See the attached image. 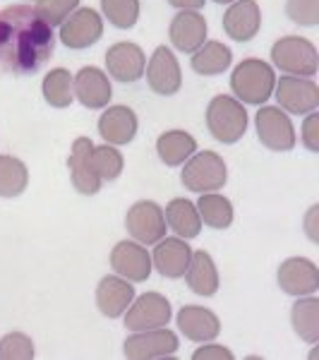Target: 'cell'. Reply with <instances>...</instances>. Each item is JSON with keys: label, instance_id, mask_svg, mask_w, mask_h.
<instances>
[{"label": "cell", "instance_id": "1", "mask_svg": "<svg viewBox=\"0 0 319 360\" xmlns=\"http://www.w3.org/2000/svg\"><path fill=\"white\" fill-rule=\"evenodd\" d=\"M53 27L34 5H10L0 10V70L8 75L39 72L53 56Z\"/></svg>", "mask_w": 319, "mask_h": 360}, {"label": "cell", "instance_id": "2", "mask_svg": "<svg viewBox=\"0 0 319 360\" xmlns=\"http://www.w3.org/2000/svg\"><path fill=\"white\" fill-rule=\"evenodd\" d=\"M274 84V68L259 58H245L230 75V89L237 96V101L250 103V106H262L266 98H271Z\"/></svg>", "mask_w": 319, "mask_h": 360}, {"label": "cell", "instance_id": "3", "mask_svg": "<svg viewBox=\"0 0 319 360\" xmlns=\"http://www.w3.org/2000/svg\"><path fill=\"white\" fill-rule=\"evenodd\" d=\"M247 111L233 96H214L207 106V127L221 144H235L247 130Z\"/></svg>", "mask_w": 319, "mask_h": 360}, {"label": "cell", "instance_id": "4", "mask_svg": "<svg viewBox=\"0 0 319 360\" xmlns=\"http://www.w3.org/2000/svg\"><path fill=\"white\" fill-rule=\"evenodd\" d=\"M181 180L190 193H219L228 180V166L216 152H195L185 161Z\"/></svg>", "mask_w": 319, "mask_h": 360}, {"label": "cell", "instance_id": "5", "mask_svg": "<svg viewBox=\"0 0 319 360\" xmlns=\"http://www.w3.org/2000/svg\"><path fill=\"white\" fill-rule=\"evenodd\" d=\"M271 63L293 77H315L319 68L317 49L310 39L283 37L271 46Z\"/></svg>", "mask_w": 319, "mask_h": 360}, {"label": "cell", "instance_id": "6", "mask_svg": "<svg viewBox=\"0 0 319 360\" xmlns=\"http://www.w3.org/2000/svg\"><path fill=\"white\" fill-rule=\"evenodd\" d=\"M257 137L271 152H291L295 147V127L286 111L278 106H262L254 115Z\"/></svg>", "mask_w": 319, "mask_h": 360}, {"label": "cell", "instance_id": "7", "mask_svg": "<svg viewBox=\"0 0 319 360\" xmlns=\"http://www.w3.org/2000/svg\"><path fill=\"white\" fill-rule=\"evenodd\" d=\"M181 346L178 334L166 327L147 329V332H135L127 336L123 344L125 358L130 360H156V358H173Z\"/></svg>", "mask_w": 319, "mask_h": 360}, {"label": "cell", "instance_id": "8", "mask_svg": "<svg viewBox=\"0 0 319 360\" xmlns=\"http://www.w3.org/2000/svg\"><path fill=\"white\" fill-rule=\"evenodd\" d=\"M278 108L293 115H307L319 106V86L312 77H293L286 75L274 84Z\"/></svg>", "mask_w": 319, "mask_h": 360}, {"label": "cell", "instance_id": "9", "mask_svg": "<svg viewBox=\"0 0 319 360\" xmlns=\"http://www.w3.org/2000/svg\"><path fill=\"white\" fill-rule=\"evenodd\" d=\"M125 229L142 245H156L166 236V217L152 200L135 202L125 214Z\"/></svg>", "mask_w": 319, "mask_h": 360}, {"label": "cell", "instance_id": "10", "mask_svg": "<svg viewBox=\"0 0 319 360\" xmlns=\"http://www.w3.org/2000/svg\"><path fill=\"white\" fill-rule=\"evenodd\" d=\"M171 303L161 293H144L130 303L125 310V327L130 332H147V329L168 327L171 322Z\"/></svg>", "mask_w": 319, "mask_h": 360}, {"label": "cell", "instance_id": "11", "mask_svg": "<svg viewBox=\"0 0 319 360\" xmlns=\"http://www.w3.org/2000/svg\"><path fill=\"white\" fill-rule=\"evenodd\" d=\"M144 72H147V84L154 94L173 96L181 91V86H183L181 65H178V58L173 56V51L166 49V46H159V49L154 51L147 68H144Z\"/></svg>", "mask_w": 319, "mask_h": 360}, {"label": "cell", "instance_id": "12", "mask_svg": "<svg viewBox=\"0 0 319 360\" xmlns=\"http://www.w3.org/2000/svg\"><path fill=\"white\" fill-rule=\"evenodd\" d=\"M101 37H103V20L91 8H77L60 25V41L72 51L89 49Z\"/></svg>", "mask_w": 319, "mask_h": 360}, {"label": "cell", "instance_id": "13", "mask_svg": "<svg viewBox=\"0 0 319 360\" xmlns=\"http://www.w3.org/2000/svg\"><path fill=\"white\" fill-rule=\"evenodd\" d=\"M276 281L283 293L288 295H315L319 288V269L307 257H288L278 266Z\"/></svg>", "mask_w": 319, "mask_h": 360}, {"label": "cell", "instance_id": "14", "mask_svg": "<svg viewBox=\"0 0 319 360\" xmlns=\"http://www.w3.org/2000/svg\"><path fill=\"white\" fill-rule=\"evenodd\" d=\"M144 68H147V56L137 44L120 41L113 44L106 51V70L108 77L118 79L123 84H132L144 77Z\"/></svg>", "mask_w": 319, "mask_h": 360}, {"label": "cell", "instance_id": "15", "mask_svg": "<svg viewBox=\"0 0 319 360\" xmlns=\"http://www.w3.org/2000/svg\"><path fill=\"white\" fill-rule=\"evenodd\" d=\"M91 152H94V142L89 137H77L72 142L67 156V168H70V178L72 185L79 195H96L101 190L103 180L96 176L94 164H91Z\"/></svg>", "mask_w": 319, "mask_h": 360}, {"label": "cell", "instance_id": "16", "mask_svg": "<svg viewBox=\"0 0 319 360\" xmlns=\"http://www.w3.org/2000/svg\"><path fill=\"white\" fill-rule=\"evenodd\" d=\"M111 266L115 274L127 278L130 283H142L152 276V255L142 243L123 240L113 248Z\"/></svg>", "mask_w": 319, "mask_h": 360}, {"label": "cell", "instance_id": "17", "mask_svg": "<svg viewBox=\"0 0 319 360\" xmlns=\"http://www.w3.org/2000/svg\"><path fill=\"white\" fill-rule=\"evenodd\" d=\"M72 89H74V98H77L84 108H91V111L106 108L108 101H111V96H113L108 75L103 72V70L91 68V65L82 68L77 75H74Z\"/></svg>", "mask_w": 319, "mask_h": 360}, {"label": "cell", "instance_id": "18", "mask_svg": "<svg viewBox=\"0 0 319 360\" xmlns=\"http://www.w3.org/2000/svg\"><path fill=\"white\" fill-rule=\"evenodd\" d=\"M262 27V10L257 0H233L223 13V32L233 41H252Z\"/></svg>", "mask_w": 319, "mask_h": 360}, {"label": "cell", "instance_id": "19", "mask_svg": "<svg viewBox=\"0 0 319 360\" xmlns=\"http://www.w3.org/2000/svg\"><path fill=\"white\" fill-rule=\"evenodd\" d=\"M190 257H193V248L188 245L185 238H161L154 248L152 266L159 269L161 276L166 278H181L188 271Z\"/></svg>", "mask_w": 319, "mask_h": 360}, {"label": "cell", "instance_id": "20", "mask_svg": "<svg viewBox=\"0 0 319 360\" xmlns=\"http://www.w3.org/2000/svg\"><path fill=\"white\" fill-rule=\"evenodd\" d=\"M135 300V288L123 276H103L96 286V307L103 317H123L130 303Z\"/></svg>", "mask_w": 319, "mask_h": 360}, {"label": "cell", "instance_id": "21", "mask_svg": "<svg viewBox=\"0 0 319 360\" xmlns=\"http://www.w3.org/2000/svg\"><path fill=\"white\" fill-rule=\"evenodd\" d=\"M207 20L197 10H181L171 22L168 37H171L173 49L183 53H195L207 39Z\"/></svg>", "mask_w": 319, "mask_h": 360}, {"label": "cell", "instance_id": "22", "mask_svg": "<svg viewBox=\"0 0 319 360\" xmlns=\"http://www.w3.org/2000/svg\"><path fill=\"white\" fill-rule=\"evenodd\" d=\"M178 327L185 334V339L195 344H207L221 334V322L211 310L200 305H185L178 312Z\"/></svg>", "mask_w": 319, "mask_h": 360}, {"label": "cell", "instance_id": "23", "mask_svg": "<svg viewBox=\"0 0 319 360\" xmlns=\"http://www.w3.org/2000/svg\"><path fill=\"white\" fill-rule=\"evenodd\" d=\"M98 135L113 147L130 144L137 135V115L127 106H108L98 118Z\"/></svg>", "mask_w": 319, "mask_h": 360}, {"label": "cell", "instance_id": "24", "mask_svg": "<svg viewBox=\"0 0 319 360\" xmlns=\"http://www.w3.org/2000/svg\"><path fill=\"white\" fill-rule=\"evenodd\" d=\"M164 217H166V226L178 238L193 240V238L200 236L202 219H200V212H197L195 202L185 200V197H176V200H171L166 205Z\"/></svg>", "mask_w": 319, "mask_h": 360}, {"label": "cell", "instance_id": "25", "mask_svg": "<svg viewBox=\"0 0 319 360\" xmlns=\"http://www.w3.org/2000/svg\"><path fill=\"white\" fill-rule=\"evenodd\" d=\"M185 278H188V286L193 288L197 295H214L219 291V271L216 264H214L211 255L204 252V250H197L190 257L188 271H185Z\"/></svg>", "mask_w": 319, "mask_h": 360}, {"label": "cell", "instance_id": "26", "mask_svg": "<svg viewBox=\"0 0 319 360\" xmlns=\"http://www.w3.org/2000/svg\"><path fill=\"white\" fill-rule=\"evenodd\" d=\"M233 63V53L221 41H204L190 58V65L197 75L214 77V75H223Z\"/></svg>", "mask_w": 319, "mask_h": 360}, {"label": "cell", "instance_id": "27", "mask_svg": "<svg viewBox=\"0 0 319 360\" xmlns=\"http://www.w3.org/2000/svg\"><path fill=\"white\" fill-rule=\"evenodd\" d=\"M156 152L166 166H183L197 152V139L185 130H168L156 139Z\"/></svg>", "mask_w": 319, "mask_h": 360}, {"label": "cell", "instance_id": "28", "mask_svg": "<svg viewBox=\"0 0 319 360\" xmlns=\"http://www.w3.org/2000/svg\"><path fill=\"white\" fill-rule=\"evenodd\" d=\"M293 329L305 344L319 341V300L315 295H300V300L291 310Z\"/></svg>", "mask_w": 319, "mask_h": 360}, {"label": "cell", "instance_id": "29", "mask_svg": "<svg viewBox=\"0 0 319 360\" xmlns=\"http://www.w3.org/2000/svg\"><path fill=\"white\" fill-rule=\"evenodd\" d=\"M197 212H200L202 224H207L209 229L223 231L233 224V205L228 197L219 193H204L197 200Z\"/></svg>", "mask_w": 319, "mask_h": 360}, {"label": "cell", "instance_id": "30", "mask_svg": "<svg viewBox=\"0 0 319 360\" xmlns=\"http://www.w3.org/2000/svg\"><path fill=\"white\" fill-rule=\"evenodd\" d=\"M44 98L48 106L53 108H67L74 101V89H72V75L65 68H53L44 77L41 84Z\"/></svg>", "mask_w": 319, "mask_h": 360}, {"label": "cell", "instance_id": "31", "mask_svg": "<svg viewBox=\"0 0 319 360\" xmlns=\"http://www.w3.org/2000/svg\"><path fill=\"white\" fill-rule=\"evenodd\" d=\"M29 185V171L15 156H0V197H20Z\"/></svg>", "mask_w": 319, "mask_h": 360}, {"label": "cell", "instance_id": "32", "mask_svg": "<svg viewBox=\"0 0 319 360\" xmlns=\"http://www.w3.org/2000/svg\"><path fill=\"white\" fill-rule=\"evenodd\" d=\"M91 164H94V171L98 178L111 183V180L120 178L125 161H123V154H120L113 144H101V147H94V152H91Z\"/></svg>", "mask_w": 319, "mask_h": 360}, {"label": "cell", "instance_id": "33", "mask_svg": "<svg viewBox=\"0 0 319 360\" xmlns=\"http://www.w3.org/2000/svg\"><path fill=\"white\" fill-rule=\"evenodd\" d=\"M101 10L118 29H132L139 20V0H101Z\"/></svg>", "mask_w": 319, "mask_h": 360}, {"label": "cell", "instance_id": "34", "mask_svg": "<svg viewBox=\"0 0 319 360\" xmlns=\"http://www.w3.org/2000/svg\"><path fill=\"white\" fill-rule=\"evenodd\" d=\"M79 8V0H37L34 10L48 22L51 27H58Z\"/></svg>", "mask_w": 319, "mask_h": 360}, {"label": "cell", "instance_id": "35", "mask_svg": "<svg viewBox=\"0 0 319 360\" xmlns=\"http://www.w3.org/2000/svg\"><path fill=\"white\" fill-rule=\"evenodd\" d=\"M34 358V341L27 334L13 332L0 341V360H29Z\"/></svg>", "mask_w": 319, "mask_h": 360}, {"label": "cell", "instance_id": "36", "mask_svg": "<svg viewBox=\"0 0 319 360\" xmlns=\"http://www.w3.org/2000/svg\"><path fill=\"white\" fill-rule=\"evenodd\" d=\"M288 17L300 27L319 25V0H286Z\"/></svg>", "mask_w": 319, "mask_h": 360}, {"label": "cell", "instance_id": "37", "mask_svg": "<svg viewBox=\"0 0 319 360\" xmlns=\"http://www.w3.org/2000/svg\"><path fill=\"white\" fill-rule=\"evenodd\" d=\"M300 139L310 152H319V115L312 111L307 113L305 123H303V132H300Z\"/></svg>", "mask_w": 319, "mask_h": 360}, {"label": "cell", "instance_id": "38", "mask_svg": "<svg viewBox=\"0 0 319 360\" xmlns=\"http://www.w3.org/2000/svg\"><path fill=\"white\" fill-rule=\"evenodd\" d=\"M193 358L195 360H233V351L221 344H209V346L197 348L193 353Z\"/></svg>", "mask_w": 319, "mask_h": 360}, {"label": "cell", "instance_id": "39", "mask_svg": "<svg viewBox=\"0 0 319 360\" xmlns=\"http://www.w3.org/2000/svg\"><path fill=\"white\" fill-rule=\"evenodd\" d=\"M317 217H319V207H310V212H307V217H305V231H307V236H310V240L312 243H317L319 240V233H317Z\"/></svg>", "mask_w": 319, "mask_h": 360}, {"label": "cell", "instance_id": "40", "mask_svg": "<svg viewBox=\"0 0 319 360\" xmlns=\"http://www.w3.org/2000/svg\"><path fill=\"white\" fill-rule=\"evenodd\" d=\"M168 3L178 10H200V8H204L207 0H168Z\"/></svg>", "mask_w": 319, "mask_h": 360}, {"label": "cell", "instance_id": "41", "mask_svg": "<svg viewBox=\"0 0 319 360\" xmlns=\"http://www.w3.org/2000/svg\"><path fill=\"white\" fill-rule=\"evenodd\" d=\"M214 3H221V5H226V3H233V0H214Z\"/></svg>", "mask_w": 319, "mask_h": 360}]
</instances>
